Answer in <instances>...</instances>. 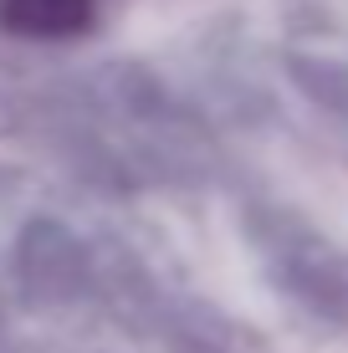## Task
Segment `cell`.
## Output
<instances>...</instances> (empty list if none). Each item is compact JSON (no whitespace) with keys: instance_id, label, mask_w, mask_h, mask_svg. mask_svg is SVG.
Returning <instances> with one entry per match:
<instances>
[{"instance_id":"6da1fadb","label":"cell","mask_w":348,"mask_h":353,"mask_svg":"<svg viewBox=\"0 0 348 353\" xmlns=\"http://www.w3.org/2000/svg\"><path fill=\"white\" fill-rule=\"evenodd\" d=\"M92 21V0H0V31L16 36H77Z\"/></svg>"}]
</instances>
